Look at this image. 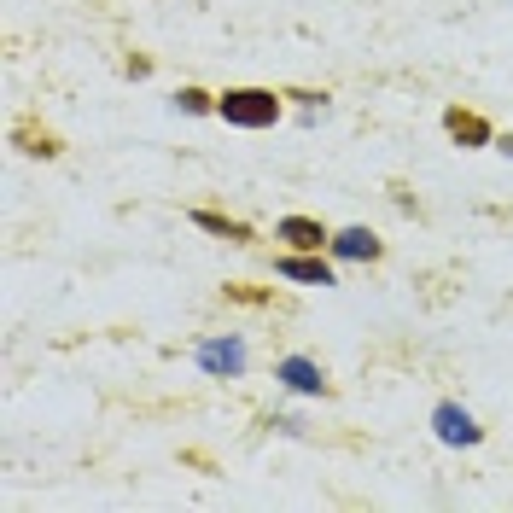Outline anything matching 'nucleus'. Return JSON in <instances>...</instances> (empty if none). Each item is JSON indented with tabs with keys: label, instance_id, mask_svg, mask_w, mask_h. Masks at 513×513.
Here are the masks:
<instances>
[{
	"label": "nucleus",
	"instance_id": "obj_5",
	"mask_svg": "<svg viewBox=\"0 0 513 513\" xmlns=\"http://www.w3.org/2000/svg\"><path fill=\"white\" fill-rule=\"evenodd\" d=\"M274 379H280L286 391H298V397H327V374H321L309 356H280Z\"/></svg>",
	"mask_w": 513,
	"mask_h": 513
},
{
	"label": "nucleus",
	"instance_id": "obj_4",
	"mask_svg": "<svg viewBox=\"0 0 513 513\" xmlns=\"http://www.w3.org/2000/svg\"><path fill=\"white\" fill-rule=\"evenodd\" d=\"M274 274L304 280V286H339V274H333V263H327L321 251H286V257L274 263Z\"/></svg>",
	"mask_w": 513,
	"mask_h": 513
},
{
	"label": "nucleus",
	"instance_id": "obj_2",
	"mask_svg": "<svg viewBox=\"0 0 513 513\" xmlns=\"http://www.w3.org/2000/svg\"><path fill=\"white\" fill-rule=\"evenodd\" d=\"M193 356H199V368L216 374V379H240L245 374V339L240 333H216V339H205Z\"/></svg>",
	"mask_w": 513,
	"mask_h": 513
},
{
	"label": "nucleus",
	"instance_id": "obj_10",
	"mask_svg": "<svg viewBox=\"0 0 513 513\" xmlns=\"http://www.w3.org/2000/svg\"><path fill=\"white\" fill-rule=\"evenodd\" d=\"M175 105H181L187 117H205V111H216V94H205V88H181V94H175Z\"/></svg>",
	"mask_w": 513,
	"mask_h": 513
},
{
	"label": "nucleus",
	"instance_id": "obj_1",
	"mask_svg": "<svg viewBox=\"0 0 513 513\" xmlns=\"http://www.w3.org/2000/svg\"><path fill=\"white\" fill-rule=\"evenodd\" d=\"M280 111H286V94H274V88H228V94H216V117L234 123V129H274Z\"/></svg>",
	"mask_w": 513,
	"mask_h": 513
},
{
	"label": "nucleus",
	"instance_id": "obj_8",
	"mask_svg": "<svg viewBox=\"0 0 513 513\" xmlns=\"http://www.w3.org/2000/svg\"><path fill=\"white\" fill-rule=\"evenodd\" d=\"M444 129H449L455 146H496L490 123H484L479 111H461V105H449V111H444Z\"/></svg>",
	"mask_w": 513,
	"mask_h": 513
},
{
	"label": "nucleus",
	"instance_id": "obj_9",
	"mask_svg": "<svg viewBox=\"0 0 513 513\" xmlns=\"http://www.w3.org/2000/svg\"><path fill=\"white\" fill-rule=\"evenodd\" d=\"M193 228H205L216 240H234V245H251V228L234 222V216H216V210H193Z\"/></svg>",
	"mask_w": 513,
	"mask_h": 513
},
{
	"label": "nucleus",
	"instance_id": "obj_3",
	"mask_svg": "<svg viewBox=\"0 0 513 513\" xmlns=\"http://www.w3.org/2000/svg\"><path fill=\"white\" fill-rule=\"evenodd\" d=\"M432 432H438L449 449H473L484 438V426L461 409V403H438V409H432Z\"/></svg>",
	"mask_w": 513,
	"mask_h": 513
},
{
	"label": "nucleus",
	"instance_id": "obj_7",
	"mask_svg": "<svg viewBox=\"0 0 513 513\" xmlns=\"http://www.w3.org/2000/svg\"><path fill=\"white\" fill-rule=\"evenodd\" d=\"M327 251L339 257V263H379V234H368V228H339L333 240H327Z\"/></svg>",
	"mask_w": 513,
	"mask_h": 513
},
{
	"label": "nucleus",
	"instance_id": "obj_6",
	"mask_svg": "<svg viewBox=\"0 0 513 513\" xmlns=\"http://www.w3.org/2000/svg\"><path fill=\"white\" fill-rule=\"evenodd\" d=\"M274 240H286V251H327V228L315 222V216H280L274 222Z\"/></svg>",
	"mask_w": 513,
	"mask_h": 513
}]
</instances>
